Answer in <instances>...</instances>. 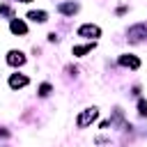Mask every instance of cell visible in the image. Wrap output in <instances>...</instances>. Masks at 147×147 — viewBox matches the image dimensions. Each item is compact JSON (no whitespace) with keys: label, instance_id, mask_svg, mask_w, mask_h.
Listing matches in <instances>:
<instances>
[{"label":"cell","instance_id":"13","mask_svg":"<svg viewBox=\"0 0 147 147\" xmlns=\"http://www.w3.org/2000/svg\"><path fill=\"white\" fill-rule=\"evenodd\" d=\"M0 14H7V16H9V14H11V9H9L7 5H0Z\"/></svg>","mask_w":147,"mask_h":147},{"label":"cell","instance_id":"14","mask_svg":"<svg viewBox=\"0 0 147 147\" xmlns=\"http://www.w3.org/2000/svg\"><path fill=\"white\" fill-rule=\"evenodd\" d=\"M18 2H30V0H18Z\"/></svg>","mask_w":147,"mask_h":147},{"label":"cell","instance_id":"11","mask_svg":"<svg viewBox=\"0 0 147 147\" xmlns=\"http://www.w3.org/2000/svg\"><path fill=\"white\" fill-rule=\"evenodd\" d=\"M138 113H140V115H147V101H145V99L138 101Z\"/></svg>","mask_w":147,"mask_h":147},{"label":"cell","instance_id":"5","mask_svg":"<svg viewBox=\"0 0 147 147\" xmlns=\"http://www.w3.org/2000/svg\"><path fill=\"white\" fill-rule=\"evenodd\" d=\"M119 64L122 67H129V69H138L140 67V60L136 55H119Z\"/></svg>","mask_w":147,"mask_h":147},{"label":"cell","instance_id":"4","mask_svg":"<svg viewBox=\"0 0 147 147\" xmlns=\"http://www.w3.org/2000/svg\"><path fill=\"white\" fill-rule=\"evenodd\" d=\"M25 62V55L21 53V51H9L7 53V64H11V67H21Z\"/></svg>","mask_w":147,"mask_h":147},{"label":"cell","instance_id":"12","mask_svg":"<svg viewBox=\"0 0 147 147\" xmlns=\"http://www.w3.org/2000/svg\"><path fill=\"white\" fill-rule=\"evenodd\" d=\"M48 92H51V85H48V83H44V85L39 87V94H41V96H46Z\"/></svg>","mask_w":147,"mask_h":147},{"label":"cell","instance_id":"9","mask_svg":"<svg viewBox=\"0 0 147 147\" xmlns=\"http://www.w3.org/2000/svg\"><path fill=\"white\" fill-rule=\"evenodd\" d=\"M94 48V41L92 44H85V46H74V55H85V53H90Z\"/></svg>","mask_w":147,"mask_h":147},{"label":"cell","instance_id":"3","mask_svg":"<svg viewBox=\"0 0 147 147\" xmlns=\"http://www.w3.org/2000/svg\"><path fill=\"white\" fill-rule=\"evenodd\" d=\"M147 37V23H138L133 28H129V41H140Z\"/></svg>","mask_w":147,"mask_h":147},{"label":"cell","instance_id":"7","mask_svg":"<svg viewBox=\"0 0 147 147\" xmlns=\"http://www.w3.org/2000/svg\"><path fill=\"white\" fill-rule=\"evenodd\" d=\"M9 28H11V32H14V34H25V32H28V25H25L23 21H18V18H14Z\"/></svg>","mask_w":147,"mask_h":147},{"label":"cell","instance_id":"1","mask_svg":"<svg viewBox=\"0 0 147 147\" xmlns=\"http://www.w3.org/2000/svg\"><path fill=\"white\" fill-rule=\"evenodd\" d=\"M96 117H99V110H96V108H85V110L78 115L76 124H78V129H85V126H90Z\"/></svg>","mask_w":147,"mask_h":147},{"label":"cell","instance_id":"2","mask_svg":"<svg viewBox=\"0 0 147 147\" xmlns=\"http://www.w3.org/2000/svg\"><path fill=\"white\" fill-rule=\"evenodd\" d=\"M101 34V28L99 25H92V23H85L78 28V37H87V39H96Z\"/></svg>","mask_w":147,"mask_h":147},{"label":"cell","instance_id":"10","mask_svg":"<svg viewBox=\"0 0 147 147\" xmlns=\"http://www.w3.org/2000/svg\"><path fill=\"white\" fill-rule=\"evenodd\" d=\"M28 18H32L34 23H44V21H46V11H30Z\"/></svg>","mask_w":147,"mask_h":147},{"label":"cell","instance_id":"8","mask_svg":"<svg viewBox=\"0 0 147 147\" xmlns=\"http://www.w3.org/2000/svg\"><path fill=\"white\" fill-rule=\"evenodd\" d=\"M60 11H62V14H76V11H78V5H76V2H62V5H60Z\"/></svg>","mask_w":147,"mask_h":147},{"label":"cell","instance_id":"6","mask_svg":"<svg viewBox=\"0 0 147 147\" xmlns=\"http://www.w3.org/2000/svg\"><path fill=\"white\" fill-rule=\"evenodd\" d=\"M25 85H28V76L14 74V76L9 78V87H14V90H18V87H25Z\"/></svg>","mask_w":147,"mask_h":147}]
</instances>
